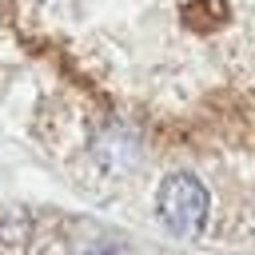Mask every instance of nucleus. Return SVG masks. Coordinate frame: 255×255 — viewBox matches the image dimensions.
I'll return each mask as SVG.
<instances>
[{
	"mask_svg": "<svg viewBox=\"0 0 255 255\" xmlns=\"http://www.w3.org/2000/svg\"><path fill=\"white\" fill-rule=\"evenodd\" d=\"M155 207L175 235L191 239L203 231V219H207V187L187 171H171L155 191Z\"/></svg>",
	"mask_w": 255,
	"mask_h": 255,
	"instance_id": "f257e3e1",
	"label": "nucleus"
}]
</instances>
